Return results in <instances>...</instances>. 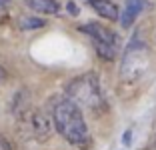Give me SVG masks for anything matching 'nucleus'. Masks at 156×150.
I'll return each instance as SVG.
<instances>
[{
    "label": "nucleus",
    "mask_w": 156,
    "mask_h": 150,
    "mask_svg": "<svg viewBox=\"0 0 156 150\" xmlns=\"http://www.w3.org/2000/svg\"><path fill=\"white\" fill-rule=\"evenodd\" d=\"M80 32L88 34L94 42V48L96 52L106 60H112L116 56V48H118V36H116L114 32L110 28L102 26L98 22H86L80 26Z\"/></svg>",
    "instance_id": "7ed1b4c3"
},
{
    "label": "nucleus",
    "mask_w": 156,
    "mask_h": 150,
    "mask_svg": "<svg viewBox=\"0 0 156 150\" xmlns=\"http://www.w3.org/2000/svg\"><path fill=\"white\" fill-rule=\"evenodd\" d=\"M8 4H10V0H0V10H4Z\"/></svg>",
    "instance_id": "9d476101"
},
{
    "label": "nucleus",
    "mask_w": 156,
    "mask_h": 150,
    "mask_svg": "<svg viewBox=\"0 0 156 150\" xmlns=\"http://www.w3.org/2000/svg\"><path fill=\"white\" fill-rule=\"evenodd\" d=\"M4 76H6V72H4V68H2V66H0V82L4 80Z\"/></svg>",
    "instance_id": "9b49d317"
},
{
    "label": "nucleus",
    "mask_w": 156,
    "mask_h": 150,
    "mask_svg": "<svg viewBox=\"0 0 156 150\" xmlns=\"http://www.w3.org/2000/svg\"><path fill=\"white\" fill-rule=\"evenodd\" d=\"M148 66V48L144 42H138L134 38L126 48L122 62V78L124 80H136L138 76H142V72Z\"/></svg>",
    "instance_id": "20e7f679"
},
{
    "label": "nucleus",
    "mask_w": 156,
    "mask_h": 150,
    "mask_svg": "<svg viewBox=\"0 0 156 150\" xmlns=\"http://www.w3.org/2000/svg\"><path fill=\"white\" fill-rule=\"evenodd\" d=\"M20 26H22L24 30H30V28H40V26H44V20H40V18H26V20H22V22H20Z\"/></svg>",
    "instance_id": "6e6552de"
},
{
    "label": "nucleus",
    "mask_w": 156,
    "mask_h": 150,
    "mask_svg": "<svg viewBox=\"0 0 156 150\" xmlns=\"http://www.w3.org/2000/svg\"><path fill=\"white\" fill-rule=\"evenodd\" d=\"M150 150H156V146H152V148H150Z\"/></svg>",
    "instance_id": "f8f14e48"
},
{
    "label": "nucleus",
    "mask_w": 156,
    "mask_h": 150,
    "mask_svg": "<svg viewBox=\"0 0 156 150\" xmlns=\"http://www.w3.org/2000/svg\"><path fill=\"white\" fill-rule=\"evenodd\" d=\"M130 134H132V130H126V134H124V144H130Z\"/></svg>",
    "instance_id": "1a4fd4ad"
},
{
    "label": "nucleus",
    "mask_w": 156,
    "mask_h": 150,
    "mask_svg": "<svg viewBox=\"0 0 156 150\" xmlns=\"http://www.w3.org/2000/svg\"><path fill=\"white\" fill-rule=\"evenodd\" d=\"M148 6L146 0H126L124 10L120 14V24L124 28H130L134 24V20L138 18V14H142V10Z\"/></svg>",
    "instance_id": "39448f33"
},
{
    "label": "nucleus",
    "mask_w": 156,
    "mask_h": 150,
    "mask_svg": "<svg viewBox=\"0 0 156 150\" xmlns=\"http://www.w3.org/2000/svg\"><path fill=\"white\" fill-rule=\"evenodd\" d=\"M28 8L38 14H58V2L56 0H26Z\"/></svg>",
    "instance_id": "0eeeda50"
},
{
    "label": "nucleus",
    "mask_w": 156,
    "mask_h": 150,
    "mask_svg": "<svg viewBox=\"0 0 156 150\" xmlns=\"http://www.w3.org/2000/svg\"><path fill=\"white\" fill-rule=\"evenodd\" d=\"M90 8L94 10L96 14H100L102 18H108V20H120V12H118V6L112 2V0H88Z\"/></svg>",
    "instance_id": "423d86ee"
},
{
    "label": "nucleus",
    "mask_w": 156,
    "mask_h": 150,
    "mask_svg": "<svg viewBox=\"0 0 156 150\" xmlns=\"http://www.w3.org/2000/svg\"><path fill=\"white\" fill-rule=\"evenodd\" d=\"M54 126L56 130L74 146H86L90 142L88 126L84 122L82 110L72 100H62L54 108Z\"/></svg>",
    "instance_id": "f257e3e1"
},
{
    "label": "nucleus",
    "mask_w": 156,
    "mask_h": 150,
    "mask_svg": "<svg viewBox=\"0 0 156 150\" xmlns=\"http://www.w3.org/2000/svg\"><path fill=\"white\" fill-rule=\"evenodd\" d=\"M68 98L76 104H84L88 108H96L102 102V92H100V84H98L94 74H84L78 76L70 82L68 90H66Z\"/></svg>",
    "instance_id": "f03ea898"
}]
</instances>
